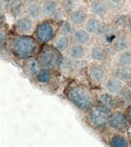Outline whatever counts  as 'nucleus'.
Listing matches in <instances>:
<instances>
[{
	"label": "nucleus",
	"instance_id": "1",
	"mask_svg": "<svg viewBox=\"0 0 131 147\" xmlns=\"http://www.w3.org/2000/svg\"><path fill=\"white\" fill-rule=\"evenodd\" d=\"M69 100L81 110L90 108L94 103L92 95L86 89L81 86H75L68 92Z\"/></svg>",
	"mask_w": 131,
	"mask_h": 147
},
{
	"label": "nucleus",
	"instance_id": "2",
	"mask_svg": "<svg viewBox=\"0 0 131 147\" xmlns=\"http://www.w3.org/2000/svg\"><path fill=\"white\" fill-rule=\"evenodd\" d=\"M37 48V42L28 36H17L13 41V50L17 57L28 58Z\"/></svg>",
	"mask_w": 131,
	"mask_h": 147
},
{
	"label": "nucleus",
	"instance_id": "3",
	"mask_svg": "<svg viewBox=\"0 0 131 147\" xmlns=\"http://www.w3.org/2000/svg\"><path fill=\"white\" fill-rule=\"evenodd\" d=\"M108 123L111 128L118 131H125L128 128V120L122 112L116 111L108 116Z\"/></svg>",
	"mask_w": 131,
	"mask_h": 147
},
{
	"label": "nucleus",
	"instance_id": "4",
	"mask_svg": "<svg viewBox=\"0 0 131 147\" xmlns=\"http://www.w3.org/2000/svg\"><path fill=\"white\" fill-rule=\"evenodd\" d=\"M54 27L50 23H42L36 30V36L42 42H47L54 37Z\"/></svg>",
	"mask_w": 131,
	"mask_h": 147
},
{
	"label": "nucleus",
	"instance_id": "5",
	"mask_svg": "<svg viewBox=\"0 0 131 147\" xmlns=\"http://www.w3.org/2000/svg\"><path fill=\"white\" fill-rule=\"evenodd\" d=\"M57 61V57L56 55V53L52 49L46 48L42 51L40 56V62L41 65L44 67H51L54 65L55 62Z\"/></svg>",
	"mask_w": 131,
	"mask_h": 147
},
{
	"label": "nucleus",
	"instance_id": "6",
	"mask_svg": "<svg viewBox=\"0 0 131 147\" xmlns=\"http://www.w3.org/2000/svg\"><path fill=\"white\" fill-rule=\"evenodd\" d=\"M105 88L110 93H120L123 89V83L118 78H111L109 79L107 82L105 83Z\"/></svg>",
	"mask_w": 131,
	"mask_h": 147
},
{
	"label": "nucleus",
	"instance_id": "7",
	"mask_svg": "<svg viewBox=\"0 0 131 147\" xmlns=\"http://www.w3.org/2000/svg\"><path fill=\"white\" fill-rule=\"evenodd\" d=\"M90 120L95 126H99V127L105 126L108 123V117L100 114L95 110H94L90 114Z\"/></svg>",
	"mask_w": 131,
	"mask_h": 147
},
{
	"label": "nucleus",
	"instance_id": "8",
	"mask_svg": "<svg viewBox=\"0 0 131 147\" xmlns=\"http://www.w3.org/2000/svg\"><path fill=\"white\" fill-rule=\"evenodd\" d=\"M91 11L95 14L98 16H104L107 13V5L101 0H95L91 3Z\"/></svg>",
	"mask_w": 131,
	"mask_h": 147
},
{
	"label": "nucleus",
	"instance_id": "9",
	"mask_svg": "<svg viewBox=\"0 0 131 147\" xmlns=\"http://www.w3.org/2000/svg\"><path fill=\"white\" fill-rule=\"evenodd\" d=\"M89 76L95 82H100L105 77L104 71L97 67H93L89 71Z\"/></svg>",
	"mask_w": 131,
	"mask_h": 147
},
{
	"label": "nucleus",
	"instance_id": "10",
	"mask_svg": "<svg viewBox=\"0 0 131 147\" xmlns=\"http://www.w3.org/2000/svg\"><path fill=\"white\" fill-rule=\"evenodd\" d=\"M70 57L73 59H81L82 58L85 54V51L84 47L81 45H73L71 47L69 52Z\"/></svg>",
	"mask_w": 131,
	"mask_h": 147
},
{
	"label": "nucleus",
	"instance_id": "11",
	"mask_svg": "<svg viewBox=\"0 0 131 147\" xmlns=\"http://www.w3.org/2000/svg\"><path fill=\"white\" fill-rule=\"evenodd\" d=\"M42 13L46 16L53 15L56 9H57V3L55 1L48 0L42 5Z\"/></svg>",
	"mask_w": 131,
	"mask_h": 147
},
{
	"label": "nucleus",
	"instance_id": "12",
	"mask_svg": "<svg viewBox=\"0 0 131 147\" xmlns=\"http://www.w3.org/2000/svg\"><path fill=\"white\" fill-rule=\"evenodd\" d=\"M32 23L28 18H22L17 23V28L21 32H28L32 29Z\"/></svg>",
	"mask_w": 131,
	"mask_h": 147
},
{
	"label": "nucleus",
	"instance_id": "13",
	"mask_svg": "<svg viewBox=\"0 0 131 147\" xmlns=\"http://www.w3.org/2000/svg\"><path fill=\"white\" fill-rule=\"evenodd\" d=\"M70 41L69 38L67 37V36H62L60 37L59 38H57V40L56 41V43H55V47L56 48L60 51V52H64L66 51L68 47H69Z\"/></svg>",
	"mask_w": 131,
	"mask_h": 147
},
{
	"label": "nucleus",
	"instance_id": "14",
	"mask_svg": "<svg viewBox=\"0 0 131 147\" xmlns=\"http://www.w3.org/2000/svg\"><path fill=\"white\" fill-rule=\"evenodd\" d=\"M74 38L79 44H85L89 41L90 37H89V34L87 32L82 30V29H80V30H77L74 33Z\"/></svg>",
	"mask_w": 131,
	"mask_h": 147
},
{
	"label": "nucleus",
	"instance_id": "15",
	"mask_svg": "<svg viewBox=\"0 0 131 147\" xmlns=\"http://www.w3.org/2000/svg\"><path fill=\"white\" fill-rule=\"evenodd\" d=\"M42 11V9H41V7L39 6L38 3H31L28 6V15L30 16L32 18H33V19L38 18L39 17L41 16Z\"/></svg>",
	"mask_w": 131,
	"mask_h": 147
},
{
	"label": "nucleus",
	"instance_id": "16",
	"mask_svg": "<svg viewBox=\"0 0 131 147\" xmlns=\"http://www.w3.org/2000/svg\"><path fill=\"white\" fill-rule=\"evenodd\" d=\"M85 20V13L83 11L78 10V11H75L71 13V21L74 24H81L84 23Z\"/></svg>",
	"mask_w": 131,
	"mask_h": 147
},
{
	"label": "nucleus",
	"instance_id": "17",
	"mask_svg": "<svg viewBox=\"0 0 131 147\" xmlns=\"http://www.w3.org/2000/svg\"><path fill=\"white\" fill-rule=\"evenodd\" d=\"M85 28L86 30L91 32V33H95L100 30V23L98 20L91 18L90 20H88V22L85 24Z\"/></svg>",
	"mask_w": 131,
	"mask_h": 147
},
{
	"label": "nucleus",
	"instance_id": "18",
	"mask_svg": "<svg viewBox=\"0 0 131 147\" xmlns=\"http://www.w3.org/2000/svg\"><path fill=\"white\" fill-rule=\"evenodd\" d=\"M131 75V71L128 68L122 67V68H119L116 71V78L120 79V81H126L128 82L129 78Z\"/></svg>",
	"mask_w": 131,
	"mask_h": 147
},
{
	"label": "nucleus",
	"instance_id": "19",
	"mask_svg": "<svg viewBox=\"0 0 131 147\" xmlns=\"http://www.w3.org/2000/svg\"><path fill=\"white\" fill-rule=\"evenodd\" d=\"M91 57L96 61H101L105 57V50L100 47H94L91 50Z\"/></svg>",
	"mask_w": 131,
	"mask_h": 147
},
{
	"label": "nucleus",
	"instance_id": "20",
	"mask_svg": "<svg viewBox=\"0 0 131 147\" xmlns=\"http://www.w3.org/2000/svg\"><path fill=\"white\" fill-rule=\"evenodd\" d=\"M119 62L122 66H131V52L126 51L121 53L120 56L119 57Z\"/></svg>",
	"mask_w": 131,
	"mask_h": 147
},
{
	"label": "nucleus",
	"instance_id": "21",
	"mask_svg": "<svg viewBox=\"0 0 131 147\" xmlns=\"http://www.w3.org/2000/svg\"><path fill=\"white\" fill-rule=\"evenodd\" d=\"M111 146L114 147H126L128 146V142L122 136H116L111 140Z\"/></svg>",
	"mask_w": 131,
	"mask_h": 147
},
{
	"label": "nucleus",
	"instance_id": "22",
	"mask_svg": "<svg viewBox=\"0 0 131 147\" xmlns=\"http://www.w3.org/2000/svg\"><path fill=\"white\" fill-rule=\"evenodd\" d=\"M100 101L105 105V106H108L109 107H112L114 106V100H113V97L110 95V94H103L101 95L99 98Z\"/></svg>",
	"mask_w": 131,
	"mask_h": 147
},
{
	"label": "nucleus",
	"instance_id": "23",
	"mask_svg": "<svg viewBox=\"0 0 131 147\" xmlns=\"http://www.w3.org/2000/svg\"><path fill=\"white\" fill-rule=\"evenodd\" d=\"M37 76L40 82H47L50 80V72L46 69L40 70Z\"/></svg>",
	"mask_w": 131,
	"mask_h": 147
},
{
	"label": "nucleus",
	"instance_id": "24",
	"mask_svg": "<svg viewBox=\"0 0 131 147\" xmlns=\"http://www.w3.org/2000/svg\"><path fill=\"white\" fill-rule=\"evenodd\" d=\"M115 46H116V48L117 51H119V52L124 51L128 47V42H127V40L125 38H118L116 40Z\"/></svg>",
	"mask_w": 131,
	"mask_h": 147
},
{
	"label": "nucleus",
	"instance_id": "25",
	"mask_svg": "<svg viewBox=\"0 0 131 147\" xmlns=\"http://www.w3.org/2000/svg\"><path fill=\"white\" fill-rule=\"evenodd\" d=\"M95 110L96 111H98L99 113L100 114H102V115H104V116H107L108 117L110 115V113H111V109L110 107H109L108 106H105V105H100V106H97Z\"/></svg>",
	"mask_w": 131,
	"mask_h": 147
},
{
	"label": "nucleus",
	"instance_id": "26",
	"mask_svg": "<svg viewBox=\"0 0 131 147\" xmlns=\"http://www.w3.org/2000/svg\"><path fill=\"white\" fill-rule=\"evenodd\" d=\"M28 70L32 75H38L40 71V67H39L38 62L37 61H32L28 65Z\"/></svg>",
	"mask_w": 131,
	"mask_h": 147
},
{
	"label": "nucleus",
	"instance_id": "27",
	"mask_svg": "<svg viewBox=\"0 0 131 147\" xmlns=\"http://www.w3.org/2000/svg\"><path fill=\"white\" fill-rule=\"evenodd\" d=\"M61 32L64 36H67V35L72 33V26L71 25V23H67V22L62 23L61 26Z\"/></svg>",
	"mask_w": 131,
	"mask_h": 147
},
{
	"label": "nucleus",
	"instance_id": "28",
	"mask_svg": "<svg viewBox=\"0 0 131 147\" xmlns=\"http://www.w3.org/2000/svg\"><path fill=\"white\" fill-rule=\"evenodd\" d=\"M108 6L113 10L120 9L122 6V0H108Z\"/></svg>",
	"mask_w": 131,
	"mask_h": 147
},
{
	"label": "nucleus",
	"instance_id": "29",
	"mask_svg": "<svg viewBox=\"0 0 131 147\" xmlns=\"http://www.w3.org/2000/svg\"><path fill=\"white\" fill-rule=\"evenodd\" d=\"M104 36L105 37V38L107 39L108 42H111L112 39L115 38L113 29L111 28H105L104 30Z\"/></svg>",
	"mask_w": 131,
	"mask_h": 147
},
{
	"label": "nucleus",
	"instance_id": "30",
	"mask_svg": "<svg viewBox=\"0 0 131 147\" xmlns=\"http://www.w3.org/2000/svg\"><path fill=\"white\" fill-rule=\"evenodd\" d=\"M62 7L66 11H71L74 7L73 0H63L62 1Z\"/></svg>",
	"mask_w": 131,
	"mask_h": 147
},
{
	"label": "nucleus",
	"instance_id": "31",
	"mask_svg": "<svg viewBox=\"0 0 131 147\" xmlns=\"http://www.w3.org/2000/svg\"><path fill=\"white\" fill-rule=\"evenodd\" d=\"M124 100L128 102V103H131V88H129L127 90L124 91L123 94Z\"/></svg>",
	"mask_w": 131,
	"mask_h": 147
},
{
	"label": "nucleus",
	"instance_id": "32",
	"mask_svg": "<svg viewBox=\"0 0 131 147\" xmlns=\"http://www.w3.org/2000/svg\"><path fill=\"white\" fill-rule=\"evenodd\" d=\"M11 8H12V11L16 13V14H17V13H19L20 12H21V9H22V6H21V4L20 3H14L12 6H11Z\"/></svg>",
	"mask_w": 131,
	"mask_h": 147
},
{
	"label": "nucleus",
	"instance_id": "33",
	"mask_svg": "<svg viewBox=\"0 0 131 147\" xmlns=\"http://www.w3.org/2000/svg\"><path fill=\"white\" fill-rule=\"evenodd\" d=\"M11 0H1V7L2 8H6L10 6Z\"/></svg>",
	"mask_w": 131,
	"mask_h": 147
},
{
	"label": "nucleus",
	"instance_id": "34",
	"mask_svg": "<svg viewBox=\"0 0 131 147\" xmlns=\"http://www.w3.org/2000/svg\"><path fill=\"white\" fill-rule=\"evenodd\" d=\"M0 39H1V47H3V42H5L6 41V33L5 32L1 30V33H0Z\"/></svg>",
	"mask_w": 131,
	"mask_h": 147
},
{
	"label": "nucleus",
	"instance_id": "35",
	"mask_svg": "<svg viewBox=\"0 0 131 147\" xmlns=\"http://www.w3.org/2000/svg\"><path fill=\"white\" fill-rule=\"evenodd\" d=\"M117 23H119V24H120V25H124L126 23V18H125V17H124V16L120 17L118 18V20H117Z\"/></svg>",
	"mask_w": 131,
	"mask_h": 147
},
{
	"label": "nucleus",
	"instance_id": "36",
	"mask_svg": "<svg viewBox=\"0 0 131 147\" xmlns=\"http://www.w3.org/2000/svg\"><path fill=\"white\" fill-rule=\"evenodd\" d=\"M128 117H129L130 121H131V107L128 109Z\"/></svg>",
	"mask_w": 131,
	"mask_h": 147
},
{
	"label": "nucleus",
	"instance_id": "37",
	"mask_svg": "<svg viewBox=\"0 0 131 147\" xmlns=\"http://www.w3.org/2000/svg\"><path fill=\"white\" fill-rule=\"evenodd\" d=\"M128 82H129L130 84H131V75L130 77V78H129V80H128Z\"/></svg>",
	"mask_w": 131,
	"mask_h": 147
},
{
	"label": "nucleus",
	"instance_id": "38",
	"mask_svg": "<svg viewBox=\"0 0 131 147\" xmlns=\"http://www.w3.org/2000/svg\"><path fill=\"white\" fill-rule=\"evenodd\" d=\"M129 135H130V136H131V129L130 130V134H129Z\"/></svg>",
	"mask_w": 131,
	"mask_h": 147
},
{
	"label": "nucleus",
	"instance_id": "39",
	"mask_svg": "<svg viewBox=\"0 0 131 147\" xmlns=\"http://www.w3.org/2000/svg\"><path fill=\"white\" fill-rule=\"evenodd\" d=\"M130 31H131V23L130 24Z\"/></svg>",
	"mask_w": 131,
	"mask_h": 147
},
{
	"label": "nucleus",
	"instance_id": "40",
	"mask_svg": "<svg viewBox=\"0 0 131 147\" xmlns=\"http://www.w3.org/2000/svg\"><path fill=\"white\" fill-rule=\"evenodd\" d=\"M43 1H48V0H43Z\"/></svg>",
	"mask_w": 131,
	"mask_h": 147
}]
</instances>
